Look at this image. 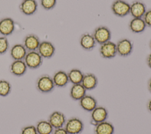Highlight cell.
Instances as JSON below:
<instances>
[{"label": "cell", "instance_id": "cell-4", "mask_svg": "<svg viewBox=\"0 0 151 134\" xmlns=\"http://www.w3.org/2000/svg\"><path fill=\"white\" fill-rule=\"evenodd\" d=\"M111 10L118 17H124L129 14L130 4L124 0H114L111 5Z\"/></svg>", "mask_w": 151, "mask_h": 134}, {"label": "cell", "instance_id": "cell-30", "mask_svg": "<svg viewBox=\"0 0 151 134\" xmlns=\"http://www.w3.org/2000/svg\"><path fill=\"white\" fill-rule=\"evenodd\" d=\"M146 26L151 28V9L146 10L144 15L142 17Z\"/></svg>", "mask_w": 151, "mask_h": 134}, {"label": "cell", "instance_id": "cell-2", "mask_svg": "<svg viewBox=\"0 0 151 134\" xmlns=\"http://www.w3.org/2000/svg\"><path fill=\"white\" fill-rule=\"evenodd\" d=\"M96 43L101 45L110 41L111 32L110 29L106 26H99L94 29L91 34Z\"/></svg>", "mask_w": 151, "mask_h": 134}, {"label": "cell", "instance_id": "cell-31", "mask_svg": "<svg viewBox=\"0 0 151 134\" xmlns=\"http://www.w3.org/2000/svg\"><path fill=\"white\" fill-rule=\"evenodd\" d=\"M52 134H68V133L66 131L64 128H60L55 129L52 132Z\"/></svg>", "mask_w": 151, "mask_h": 134}, {"label": "cell", "instance_id": "cell-7", "mask_svg": "<svg viewBox=\"0 0 151 134\" xmlns=\"http://www.w3.org/2000/svg\"><path fill=\"white\" fill-rule=\"evenodd\" d=\"M108 116V110L105 107L97 106L91 112V124L95 126L100 122L107 120Z\"/></svg>", "mask_w": 151, "mask_h": 134}, {"label": "cell", "instance_id": "cell-15", "mask_svg": "<svg viewBox=\"0 0 151 134\" xmlns=\"http://www.w3.org/2000/svg\"><path fill=\"white\" fill-rule=\"evenodd\" d=\"M96 42L91 34L86 32L82 34L80 38V45L85 51L93 50L96 45Z\"/></svg>", "mask_w": 151, "mask_h": 134}, {"label": "cell", "instance_id": "cell-20", "mask_svg": "<svg viewBox=\"0 0 151 134\" xmlns=\"http://www.w3.org/2000/svg\"><path fill=\"white\" fill-rule=\"evenodd\" d=\"M146 28V25L142 18H133L129 23V28L133 33H142Z\"/></svg>", "mask_w": 151, "mask_h": 134}, {"label": "cell", "instance_id": "cell-10", "mask_svg": "<svg viewBox=\"0 0 151 134\" xmlns=\"http://www.w3.org/2000/svg\"><path fill=\"white\" fill-rule=\"evenodd\" d=\"M66 117L61 112L55 110L52 112L49 117L48 121L54 129L63 128L66 122Z\"/></svg>", "mask_w": 151, "mask_h": 134}, {"label": "cell", "instance_id": "cell-29", "mask_svg": "<svg viewBox=\"0 0 151 134\" xmlns=\"http://www.w3.org/2000/svg\"><path fill=\"white\" fill-rule=\"evenodd\" d=\"M21 134H38L36 128L33 125H28L23 128L21 130Z\"/></svg>", "mask_w": 151, "mask_h": 134}, {"label": "cell", "instance_id": "cell-17", "mask_svg": "<svg viewBox=\"0 0 151 134\" xmlns=\"http://www.w3.org/2000/svg\"><path fill=\"white\" fill-rule=\"evenodd\" d=\"M79 104L84 110L91 112L97 106V102L94 97L86 94L79 101Z\"/></svg>", "mask_w": 151, "mask_h": 134}, {"label": "cell", "instance_id": "cell-28", "mask_svg": "<svg viewBox=\"0 0 151 134\" xmlns=\"http://www.w3.org/2000/svg\"><path fill=\"white\" fill-rule=\"evenodd\" d=\"M40 4L45 10H51L55 6L57 0H40Z\"/></svg>", "mask_w": 151, "mask_h": 134}, {"label": "cell", "instance_id": "cell-34", "mask_svg": "<svg viewBox=\"0 0 151 134\" xmlns=\"http://www.w3.org/2000/svg\"><path fill=\"white\" fill-rule=\"evenodd\" d=\"M147 87H148V90L150 92V93H151V78L149 79V80L148 81V83H147Z\"/></svg>", "mask_w": 151, "mask_h": 134}, {"label": "cell", "instance_id": "cell-25", "mask_svg": "<svg viewBox=\"0 0 151 134\" xmlns=\"http://www.w3.org/2000/svg\"><path fill=\"white\" fill-rule=\"evenodd\" d=\"M38 134H51L54 130L53 127L48 120H41L35 126Z\"/></svg>", "mask_w": 151, "mask_h": 134}, {"label": "cell", "instance_id": "cell-5", "mask_svg": "<svg viewBox=\"0 0 151 134\" xmlns=\"http://www.w3.org/2000/svg\"><path fill=\"white\" fill-rule=\"evenodd\" d=\"M64 129L68 134H80L84 129V123L80 119L73 117L66 120Z\"/></svg>", "mask_w": 151, "mask_h": 134}, {"label": "cell", "instance_id": "cell-19", "mask_svg": "<svg viewBox=\"0 0 151 134\" xmlns=\"http://www.w3.org/2000/svg\"><path fill=\"white\" fill-rule=\"evenodd\" d=\"M52 78L55 86L58 88L65 87L69 82L67 73L62 70L55 72Z\"/></svg>", "mask_w": 151, "mask_h": 134}, {"label": "cell", "instance_id": "cell-21", "mask_svg": "<svg viewBox=\"0 0 151 134\" xmlns=\"http://www.w3.org/2000/svg\"><path fill=\"white\" fill-rule=\"evenodd\" d=\"M27 50L23 44L17 43L13 45L10 49V55L14 60H24Z\"/></svg>", "mask_w": 151, "mask_h": 134}, {"label": "cell", "instance_id": "cell-22", "mask_svg": "<svg viewBox=\"0 0 151 134\" xmlns=\"http://www.w3.org/2000/svg\"><path fill=\"white\" fill-rule=\"evenodd\" d=\"M94 126V134H113L114 132L113 125L107 120L100 122Z\"/></svg>", "mask_w": 151, "mask_h": 134}, {"label": "cell", "instance_id": "cell-27", "mask_svg": "<svg viewBox=\"0 0 151 134\" xmlns=\"http://www.w3.org/2000/svg\"><path fill=\"white\" fill-rule=\"evenodd\" d=\"M9 44L6 36H0V55L5 53L9 49Z\"/></svg>", "mask_w": 151, "mask_h": 134}, {"label": "cell", "instance_id": "cell-18", "mask_svg": "<svg viewBox=\"0 0 151 134\" xmlns=\"http://www.w3.org/2000/svg\"><path fill=\"white\" fill-rule=\"evenodd\" d=\"M81 83L86 91H91L97 87L98 79L94 73H87L84 75Z\"/></svg>", "mask_w": 151, "mask_h": 134}, {"label": "cell", "instance_id": "cell-33", "mask_svg": "<svg viewBox=\"0 0 151 134\" xmlns=\"http://www.w3.org/2000/svg\"><path fill=\"white\" fill-rule=\"evenodd\" d=\"M147 108L149 112L151 113V99L148 101L147 104Z\"/></svg>", "mask_w": 151, "mask_h": 134}, {"label": "cell", "instance_id": "cell-24", "mask_svg": "<svg viewBox=\"0 0 151 134\" xmlns=\"http://www.w3.org/2000/svg\"><path fill=\"white\" fill-rule=\"evenodd\" d=\"M69 82L73 84L81 83L84 76L83 72L77 68H73L67 73Z\"/></svg>", "mask_w": 151, "mask_h": 134}, {"label": "cell", "instance_id": "cell-14", "mask_svg": "<svg viewBox=\"0 0 151 134\" xmlns=\"http://www.w3.org/2000/svg\"><path fill=\"white\" fill-rule=\"evenodd\" d=\"M41 41L35 34H29L26 35L23 40V45L28 51H37Z\"/></svg>", "mask_w": 151, "mask_h": 134}, {"label": "cell", "instance_id": "cell-11", "mask_svg": "<svg viewBox=\"0 0 151 134\" xmlns=\"http://www.w3.org/2000/svg\"><path fill=\"white\" fill-rule=\"evenodd\" d=\"M146 10V6L144 2L136 0L130 4L129 14L133 18H142Z\"/></svg>", "mask_w": 151, "mask_h": 134}, {"label": "cell", "instance_id": "cell-3", "mask_svg": "<svg viewBox=\"0 0 151 134\" xmlns=\"http://www.w3.org/2000/svg\"><path fill=\"white\" fill-rule=\"evenodd\" d=\"M27 68L31 69L38 68L42 63L43 58L40 55L37 51H28L24 59Z\"/></svg>", "mask_w": 151, "mask_h": 134}, {"label": "cell", "instance_id": "cell-1", "mask_svg": "<svg viewBox=\"0 0 151 134\" xmlns=\"http://www.w3.org/2000/svg\"><path fill=\"white\" fill-rule=\"evenodd\" d=\"M36 88L39 92L43 93L52 92L55 88L52 77L48 75L40 76L37 80Z\"/></svg>", "mask_w": 151, "mask_h": 134}, {"label": "cell", "instance_id": "cell-6", "mask_svg": "<svg viewBox=\"0 0 151 134\" xmlns=\"http://www.w3.org/2000/svg\"><path fill=\"white\" fill-rule=\"evenodd\" d=\"M133 49L132 41L127 38H122L118 41L116 43L117 54L122 57H126L130 55Z\"/></svg>", "mask_w": 151, "mask_h": 134}, {"label": "cell", "instance_id": "cell-8", "mask_svg": "<svg viewBox=\"0 0 151 134\" xmlns=\"http://www.w3.org/2000/svg\"><path fill=\"white\" fill-rule=\"evenodd\" d=\"M99 53L104 59H112L117 55L116 44L109 41L101 45L99 48Z\"/></svg>", "mask_w": 151, "mask_h": 134}, {"label": "cell", "instance_id": "cell-26", "mask_svg": "<svg viewBox=\"0 0 151 134\" xmlns=\"http://www.w3.org/2000/svg\"><path fill=\"white\" fill-rule=\"evenodd\" d=\"M11 91V85L10 83L4 79L0 80V96H6Z\"/></svg>", "mask_w": 151, "mask_h": 134}, {"label": "cell", "instance_id": "cell-23", "mask_svg": "<svg viewBox=\"0 0 151 134\" xmlns=\"http://www.w3.org/2000/svg\"><path fill=\"white\" fill-rule=\"evenodd\" d=\"M86 89L81 83L73 84L70 91V96L74 101H80L86 95Z\"/></svg>", "mask_w": 151, "mask_h": 134}, {"label": "cell", "instance_id": "cell-9", "mask_svg": "<svg viewBox=\"0 0 151 134\" xmlns=\"http://www.w3.org/2000/svg\"><path fill=\"white\" fill-rule=\"evenodd\" d=\"M37 52L43 58L49 59L54 55L55 48L51 42L43 41L40 42L37 49Z\"/></svg>", "mask_w": 151, "mask_h": 134}, {"label": "cell", "instance_id": "cell-12", "mask_svg": "<svg viewBox=\"0 0 151 134\" xmlns=\"http://www.w3.org/2000/svg\"><path fill=\"white\" fill-rule=\"evenodd\" d=\"M19 9L24 15H32L37 11L38 4L36 0H23L19 4Z\"/></svg>", "mask_w": 151, "mask_h": 134}, {"label": "cell", "instance_id": "cell-35", "mask_svg": "<svg viewBox=\"0 0 151 134\" xmlns=\"http://www.w3.org/2000/svg\"><path fill=\"white\" fill-rule=\"evenodd\" d=\"M149 48L151 49V40L150 41V42H149Z\"/></svg>", "mask_w": 151, "mask_h": 134}, {"label": "cell", "instance_id": "cell-32", "mask_svg": "<svg viewBox=\"0 0 151 134\" xmlns=\"http://www.w3.org/2000/svg\"><path fill=\"white\" fill-rule=\"evenodd\" d=\"M146 63L148 67L151 69V53L149 54L146 58Z\"/></svg>", "mask_w": 151, "mask_h": 134}, {"label": "cell", "instance_id": "cell-13", "mask_svg": "<svg viewBox=\"0 0 151 134\" xmlns=\"http://www.w3.org/2000/svg\"><path fill=\"white\" fill-rule=\"evenodd\" d=\"M15 30V22L9 17L3 18L0 20V34L7 36L11 35Z\"/></svg>", "mask_w": 151, "mask_h": 134}, {"label": "cell", "instance_id": "cell-16", "mask_svg": "<svg viewBox=\"0 0 151 134\" xmlns=\"http://www.w3.org/2000/svg\"><path fill=\"white\" fill-rule=\"evenodd\" d=\"M27 66L24 60H14L9 66L11 73L16 76L24 75L27 70Z\"/></svg>", "mask_w": 151, "mask_h": 134}]
</instances>
